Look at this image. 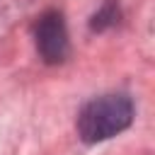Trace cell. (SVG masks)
<instances>
[{"label": "cell", "mask_w": 155, "mask_h": 155, "mask_svg": "<svg viewBox=\"0 0 155 155\" xmlns=\"http://www.w3.org/2000/svg\"><path fill=\"white\" fill-rule=\"evenodd\" d=\"M114 19H116V10L111 7V2H107V5L92 17V29H104L107 24H114Z\"/></svg>", "instance_id": "cell-3"}, {"label": "cell", "mask_w": 155, "mask_h": 155, "mask_svg": "<svg viewBox=\"0 0 155 155\" xmlns=\"http://www.w3.org/2000/svg\"><path fill=\"white\" fill-rule=\"evenodd\" d=\"M133 121V102L128 94H102L82 107L78 114V136L85 143H102L119 136Z\"/></svg>", "instance_id": "cell-1"}, {"label": "cell", "mask_w": 155, "mask_h": 155, "mask_svg": "<svg viewBox=\"0 0 155 155\" xmlns=\"http://www.w3.org/2000/svg\"><path fill=\"white\" fill-rule=\"evenodd\" d=\"M34 44L39 56L46 63H63L68 58L70 44H68V29L63 22V15L56 10L44 12L34 24Z\"/></svg>", "instance_id": "cell-2"}]
</instances>
